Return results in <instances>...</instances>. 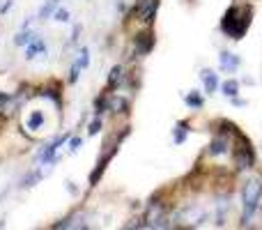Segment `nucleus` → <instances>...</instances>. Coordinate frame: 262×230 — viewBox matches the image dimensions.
Segmentation results:
<instances>
[{
    "mask_svg": "<svg viewBox=\"0 0 262 230\" xmlns=\"http://www.w3.org/2000/svg\"><path fill=\"white\" fill-rule=\"evenodd\" d=\"M251 16H253V7L251 5H242V7H230L226 16L221 21V30L226 33L230 39H242L246 30L251 26Z\"/></svg>",
    "mask_w": 262,
    "mask_h": 230,
    "instance_id": "obj_1",
    "label": "nucleus"
},
{
    "mask_svg": "<svg viewBox=\"0 0 262 230\" xmlns=\"http://www.w3.org/2000/svg\"><path fill=\"white\" fill-rule=\"evenodd\" d=\"M260 198H262V182L258 177H253V180L246 182L244 191H242V207H244V212H242V223H244V226H248L251 219L255 216L258 207H260Z\"/></svg>",
    "mask_w": 262,
    "mask_h": 230,
    "instance_id": "obj_2",
    "label": "nucleus"
},
{
    "mask_svg": "<svg viewBox=\"0 0 262 230\" xmlns=\"http://www.w3.org/2000/svg\"><path fill=\"white\" fill-rule=\"evenodd\" d=\"M235 161H237V168L246 170L253 166V148L246 138L244 133L237 131V148H235Z\"/></svg>",
    "mask_w": 262,
    "mask_h": 230,
    "instance_id": "obj_3",
    "label": "nucleus"
},
{
    "mask_svg": "<svg viewBox=\"0 0 262 230\" xmlns=\"http://www.w3.org/2000/svg\"><path fill=\"white\" fill-rule=\"evenodd\" d=\"M157 9H159V0H136V14H138V18L147 21V23L154 21Z\"/></svg>",
    "mask_w": 262,
    "mask_h": 230,
    "instance_id": "obj_4",
    "label": "nucleus"
},
{
    "mask_svg": "<svg viewBox=\"0 0 262 230\" xmlns=\"http://www.w3.org/2000/svg\"><path fill=\"white\" fill-rule=\"evenodd\" d=\"M218 62H221V71H226V74H237V69L242 67V58L230 51H223L218 55Z\"/></svg>",
    "mask_w": 262,
    "mask_h": 230,
    "instance_id": "obj_5",
    "label": "nucleus"
},
{
    "mask_svg": "<svg viewBox=\"0 0 262 230\" xmlns=\"http://www.w3.org/2000/svg\"><path fill=\"white\" fill-rule=\"evenodd\" d=\"M67 138H69V136H58L55 141L49 143V145L44 148L42 154H39V161H42L44 166H49V164L55 159V152H58V148H60V145H65V143H67Z\"/></svg>",
    "mask_w": 262,
    "mask_h": 230,
    "instance_id": "obj_6",
    "label": "nucleus"
},
{
    "mask_svg": "<svg viewBox=\"0 0 262 230\" xmlns=\"http://www.w3.org/2000/svg\"><path fill=\"white\" fill-rule=\"evenodd\" d=\"M230 136H226V133H218L216 138L212 141L210 145V154L212 157H221V154H228V150H230Z\"/></svg>",
    "mask_w": 262,
    "mask_h": 230,
    "instance_id": "obj_7",
    "label": "nucleus"
},
{
    "mask_svg": "<svg viewBox=\"0 0 262 230\" xmlns=\"http://www.w3.org/2000/svg\"><path fill=\"white\" fill-rule=\"evenodd\" d=\"M152 46H154V37L149 35V33H143V35L136 37V51H138V55H147L152 51Z\"/></svg>",
    "mask_w": 262,
    "mask_h": 230,
    "instance_id": "obj_8",
    "label": "nucleus"
},
{
    "mask_svg": "<svg viewBox=\"0 0 262 230\" xmlns=\"http://www.w3.org/2000/svg\"><path fill=\"white\" fill-rule=\"evenodd\" d=\"M200 79H202V83H205V92H207V95H214L218 90V76L212 69H202Z\"/></svg>",
    "mask_w": 262,
    "mask_h": 230,
    "instance_id": "obj_9",
    "label": "nucleus"
},
{
    "mask_svg": "<svg viewBox=\"0 0 262 230\" xmlns=\"http://www.w3.org/2000/svg\"><path fill=\"white\" fill-rule=\"evenodd\" d=\"M113 157H115V148H113L111 152H108V154H106V159H101L99 164H97V168L92 170V175H90V184H92V186H95L97 182H99V177H101V173L106 170V166H108V161L113 159Z\"/></svg>",
    "mask_w": 262,
    "mask_h": 230,
    "instance_id": "obj_10",
    "label": "nucleus"
},
{
    "mask_svg": "<svg viewBox=\"0 0 262 230\" xmlns=\"http://www.w3.org/2000/svg\"><path fill=\"white\" fill-rule=\"evenodd\" d=\"M46 51V44H44V39L42 37H35L30 44L26 46V58L28 60H33V58H37L39 53H44Z\"/></svg>",
    "mask_w": 262,
    "mask_h": 230,
    "instance_id": "obj_11",
    "label": "nucleus"
},
{
    "mask_svg": "<svg viewBox=\"0 0 262 230\" xmlns=\"http://www.w3.org/2000/svg\"><path fill=\"white\" fill-rule=\"evenodd\" d=\"M58 5H60V0H46L42 5V9H39V21H49V18H53V12L58 9Z\"/></svg>",
    "mask_w": 262,
    "mask_h": 230,
    "instance_id": "obj_12",
    "label": "nucleus"
},
{
    "mask_svg": "<svg viewBox=\"0 0 262 230\" xmlns=\"http://www.w3.org/2000/svg\"><path fill=\"white\" fill-rule=\"evenodd\" d=\"M221 92L226 95L228 99H232V97H237L239 95V83H237L235 79H228L223 85H221Z\"/></svg>",
    "mask_w": 262,
    "mask_h": 230,
    "instance_id": "obj_13",
    "label": "nucleus"
},
{
    "mask_svg": "<svg viewBox=\"0 0 262 230\" xmlns=\"http://www.w3.org/2000/svg\"><path fill=\"white\" fill-rule=\"evenodd\" d=\"M122 79H124V69L117 65V67H113L111 74H108V88H117V85L122 83Z\"/></svg>",
    "mask_w": 262,
    "mask_h": 230,
    "instance_id": "obj_14",
    "label": "nucleus"
},
{
    "mask_svg": "<svg viewBox=\"0 0 262 230\" xmlns=\"http://www.w3.org/2000/svg\"><path fill=\"white\" fill-rule=\"evenodd\" d=\"M186 136H189V124L180 122L177 127H175V131H173V141L177 143V145H182V143L186 141Z\"/></svg>",
    "mask_w": 262,
    "mask_h": 230,
    "instance_id": "obj_15",
    "label": "nucleus"
},
{
    "mask_svg": "<svg viewBox=\"0 0 262 230\" xmlns=\"http://www.w3.org/2000/svg\"><path fill=\"white\" fill-rule=\"evenodd\" d=\"M42 124H44L42 111H33V113H30V117L26 120V127H28V129H33V131H37V129H39Z\"/></svg>",
    "mask_w": 262,
    "mask_h": 230,
    "instance_id": "obj_16",
    "label": "nucleus"
},
{
    "mask_svg": "<svg viewBox=\"0 0 262 230\" xmlns=\"http://www.w3.org/2000/svg\"><path fill=\"white\" fill-rule=\"evenodd\" d=\"M184 101H186V106L189 108H202L205 106V99H202L198 92H189V95L184 97Z\"/></svg>",
    "mask_w": 262,
    "mask_h": 230,
    "instance_id": "obj_17",
    "label": "nucleus"
},
{
    "mask_svg": "<svg viewBox=\"0 0 262 230\" xmlns=\"http://www.w3.org/2000/svg\"><path fill=\"white\" fill-rule=\"evenodd\" d=\"M35 33H33V30H30V33H28V30H23V33H18L16 35V39H14V44L16 46H28L30 44V42H33V39H35Z\"/></svg>",
    "mask_w": 262,
    "mask_h": 230,
    "instance_id": "obj_18",
    "label": "nucleus"
},
{
    "mask_svg": "<svg viewBox=\"0 0 262 230\" xmlns=\"http://www.w3.org/2000/svg\"><path fill=\"white\" fill-rule=\"evenodd\" d=\"M69 9H65V7H58L55 12H53V18L58 21V23H69Z\"/></svg>",
    "mask_w": 262,
    "mask_h": 230,
    "instance_id": "obj_19",
    "label": "nucleus"
},
{
    "mask_svg": "<svg viewBox=\"0 0 262 230\" xmlns=\"http://www.w3.org/2000/svg\"><path fill=\"white\" fill-rule=\"evenodd\" d=\"M42 177H44V170H33V173H30V175L23 180V186H35L37 182L42 180Z\"/></svg>",
    "mask_w": 262,
    "mask_h": 230,
    "instance_id": "obj_20",
    "label": "nucleus"
},
{
    "mask_svg": "<svg viewBox=\"0 0 262 230\" xmlns=\"http://www.w3.org/2000/svg\"><path fill=\"white\" fill-rule=\"evenodd\" d=\"M76 65H79L81 69H87V67H90V51H87V49H81V53H79V60H76Z\"/></svg>",
    "mask_w": 262,
    "mask_h": 230,
    "instance_id": "obj_21",
    "label": "nucleus"
},
{
    "mask_svg": "<svg viewBox=\"0 0 262 230\" xmlns=\"http://www.w3.org/2000/svg\"><path fill=\"white\" fill-rule=\"evenodd\" d=\"M81 67L79 65H76V62H74V65H71V71H69V83H76V81H79V76H81Z\"/></svg>",
    "mask_w": 262,
    "mask_h": 230,
    "instance_id": "obj_22",
    "label": "nucleus"
},
{
    "mask_svg": "<svg viewBox=\"0 0 262 230\" xmlns=\"http://www.w3.org/2000/svg\"><path fill=\"white\" fill-rule=\"evenodd\" d=\"M101 124H104V122H101V120H99V117H97L95 122L90 124V129H87V133H90V136H97V133L101 131Z\"/></svg>",
    "mask_w": 262,
    "mask_h": 230,
    "instance_id": "obj_23",
    "label": "nucleus"
},
{
    "mask_svg": "<svg viewBox=\"0 0 262 230\" xmlns=\"http://www.w3.org/2000/svg\"><path fill=\"white\" fill-rule=\"evenodd\" d=\"M81 138H71L69 141V152H79V148H81Z\"/></svg>",
    "mask_w": 262,
    "mask_h": 230,
    "instance_id": "obj_24",
    "label": "nucleus"
},
{
    "mask_svg": "<svg viewBox=\"0 0 262 230\" xmlns=\"http://www.w3.org/2000/svg\"><path fill=\"white\" fill-rule=\"evenodd\" d=\"M79 35H81V26H74V35H71V44L79 42Z\"/></svg>",
    "mask_w": 262,
    "mask_h": 230,
    "instance_id": "obj_25",
    "label": "nucleus"
},
{
    "mask_svg": "<svg viewBox=\"0 0 262 230\" xmlns=\"http://www.w3.org/2000/svg\"><path fill=\"white\" fill-rule=\"evenodd\" d=\"M65 184H67V189H69V191H71L74 196H79V189L74 186V182H65Z\"/></svg>",
    "mask_w": 262,
    "mask_h": 230,
    "instance_id": "obj_26",
    "label": "nucleus"
},
{
    "mask_svg": "<svg viewBox=\"0 0 262 230\" xmlns=\"http://www.w3.org/2000/svg\"><path fill=\"white\" fill-rule=\"evenodd\" d=\"M232 104H235V106H244L246 101H244V99H237V97H232Z\"/></svg>",
    "mask_w": 262,
    "mask_h": 230,
    "instance_id": "obj_27",
    "label": "nucleus"
}]
</instances>
